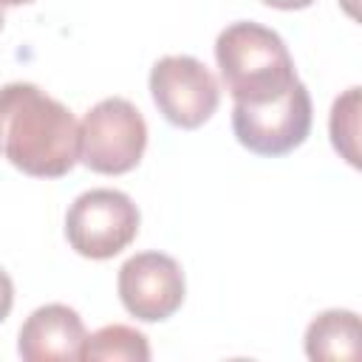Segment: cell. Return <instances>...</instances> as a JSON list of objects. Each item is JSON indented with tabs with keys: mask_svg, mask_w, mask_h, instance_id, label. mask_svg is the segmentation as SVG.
Listing matches in <instances>:
<instances>
[{
	"mask_svg": "<svg viewBox=\"0 0 362 362\" xmlns=\"http://www.w3.org/2000/svg\"><path fill=\"white\" fill-rule=\"evenodd\" d=\"M0 153L25 175L62 178L79 161L74 113L31 82L0 88Z\"/></svg>",
	"mask_w": 362,
	"mask_h": 362,
	"instance_id": "obj_1",
	"label": "cell"
},
{
	"mask_svg": "<svg viewBox=\"0 0 362 362\" xmlns=\"http://www.w3.org/2000/svg\"><path fill=\"white\" fill-rule=\"evenodd\" d=\"M215 59L226 90L243 105L272 102L297 82L283 37L252 20L232 23L218 34Z\"/></svg>",
	"mask_w": 362,
	"mask_h": 362,
	"instance_id": "obj_2",
	"label": "cell"
},
{
	"mask_svg": "<svg viewBox=\"0 0 362 362\" xmlns=\"http://www.w3.org/2000/svg\"><path fill=\"white\" fill-rule=\"evenodd\" d=\"M147 150V122L122 96L96 102L79 124V161L102 175L130 173Z\"/></svg>",
	"mask_w": 362,
	"mask_h": 362,
	"instance_id": "obj_3",
	"label": "cell"
},
{
	"mask_svg": "<svg viewBox=\"0 0 362 362\" xmlns=\"http://www.w3.org/2000/svg\"><path fill=\"white\" fill-rule=\"evenodd\" d=\"M139 206L122 189H88L65 215V238L71 249L90 260H107L127 249L139 235Z\"/></svg>",
	"mask_w": 362,
	"mask_h": 362,
	"instance_id": "obj_4",
	"label": "cell"
},
{
	"mask_svg": "<svg viewBox=\"0 0 362 362\" xmlns=\"http://www.w3.org/2000/svg\"><path fill=\"white\" fill-rule=\"evenodd\" d=\"M232 130L238 141L257 156H286L300 147L311 130V96L297 79L283 96L263 105L235 102Z\"/></svg>",
	"mask_w": 362,
	"mask_h": 362,
	"instance_id": "obj_5",
	"label": "cell"
},
{
	"mask_svg": "<svg viewBox=\"0 0 362 362\" xmlns=\"http://www.w3.org/2000/svg\"><path fill=\"white\" fill-rule=\"evenodd\" d=\"M150 93L158 113L184 130L201 127L221 102L212 71L187 54H167L150 68Z\"/></svg>",
	"mask_w": 362,
	"mask_h": 362,
	"instance_id": "obj_6",
	"label": "cell"
},
{
	"mask_svg": "<svg viewBox=\"0 0 362 362\" xmlns=\"http://www.w3.org/2000/svg\"><path fill=\"white\" fill-rule=\"evenodd\" d=\"M184 272L164 252H141L119 269V297L127 314L141 322H161L184 303Z\"/></svg>",
	"mask_w": 362,
	"mask_h": 362,
	"instance_id": "obj_7",
	"label": "cell"
},
{
	"mask_svg": "<svg viewBox=\"0 0 362 362\" xmlns=\"http://www.w3.org/2000/svg\"><path fill=\"white\" fill-rule=\"evenodd\" d=\"M82 317L62 303L40 305L28 314L20 328L17 354L25 362H51V359H79L85 342Z\"/></svg>",
	"mask_w": 362,
	"mask_h": 362,
	"instance_id": "obj_8",
	"label": "cell"
},
{
	"mask_svg": "<svg viewBox=\"0 0 362 362\" xmlns=\"http://www.w3.org/2000/svg\"><path fill=\"white\" fill-rule=\"evenodd\" d=\"M308 359H356L359 356V317L345 308L322 311L305 331Z\"/></svg>",
	"mask_w": 362,
	"mask_h": 362,
	"instance_id": "obj_9",
	"label": "cell"
},
{
	"mask_svg": "<svg viewBox=\"0 0 362 362\" xmlns=\"http://www.w3.org/2000/svg\"><path fill=\"white\" fill-rule=\"evenodd\" d=\"M79 359L85 362H147L150 359V345L147 337L130 325H105L96 334L85 337Z\"/></svg>",
	"mask_w": 362,
	"mask_h": 362,
	"instance_id": "obj_10",
	"label": "cell"
},
{
	"mask_svg": "<svg viewBox=\"0 0 362 362\" xmlns=\"http://www.w3.org/2000/svg\"><path fill=\"white\" fill-rule=\"evenodd\" d=\"M356 119H359V88H348V93L339 96L334 102V110H331V141L354 167H359V158H356Z\"/></svg>",
	"mask_w": 362,
	"mask_h": 362,
	"instance_id": "obj_11",
	"label": "cell"
},
{
	"mask_svg": "<svg viewBox=\"0 0 362 362\" xmlns=\"http://www.w3.org/2000/svg\"><path fill=\"white\" fill-rule=\"evenodd\" d=\"M11 305H14V283H11V277L0 269V322L11 314Z\"/></svg>",
	"mask_w": 362,
	"mask_h": 362,
	"instance_id": "obj_12",
	"label": "cell"
},
{
	"mask_svg": "<svg viewBox=\"0 0 362 362\" xmlns=\"http://www.w3.org/2000/svg\"><path fill=\"white\" fill-rule=\"evenodd\" d=\"M272 8H283V11H294V8H308L314 0H260Z\"/></svg>",
	"mask_w": 362,
	"mask_h": 362,
	"instance_id": "obj_13",
	"label": "cell"
},
{
	"mask_svg": "<svg viewBox=\"0 0 362 362\" xmlns=\"http://www.w3.org/2000/svg\"><path fill=\"white\" fill-rule=\"evenodd\" d=\"M23 3H34V0H0V6H23Z\"/></svg>",
	"mask_w": 362,
	"mask_h": 362,
	"instance_id": "obj_14",
	"label": "cell"
},
{
	"mask_svg": "<svg viewBox=\"0 0 362 362\" xmlns=\"http://www.w3.org/2000/svg\"><path fill=\"white\" fill-rule=\"evenodd\" d=\"M0 28H3V6H0Z\"/></svg>",
	"mask_w": 362,
	"mask_h": 362,
	"instance_id": "obj_15",
	"label": "cell"
}]
</instances>
